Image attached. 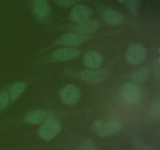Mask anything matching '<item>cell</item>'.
Returning a JSON list of instances; mask_svg holds the SVG:
<instances>
[{"label":"cell","instance_id":"13","mask_svg":"<svg viewBox=\"0 0 160 150\" xmlns=\"http://www.w3.org/2000/svg\"><path fill=\"white\" fill-rule=\"evenodd\" d=\"M103 17H104L106 23L110 26H120L124 21L123 16L118 10H116L113 9H105Z\"/></svg>","mask_w":160,"mask_h":150},{"label":"cell","instance_id":"11","mask_svg":"<svg viewBox=\"0 0 160 150\" xmlns=\"http://www.w3.org/2000/svg\"><path fill=\"white\" fill-rule=\"evenodd\" d=\"M103 62V56L95 50L88 51L83 57V63L88 69H98Z\"/></svg>","mask_w":160,"mask_h":150},{"label":"cell","instance_id":"6","mask_svg":"<svg viewBox=\"0 0 160 150\" xmlns=\"http://www.w3.org/2000/svg\"><path fill=\"white\" fill-rule=\"evenodd\" d=\"M107 72L98 69H88L81 72L80 78L83 81L88 84H98L106 81Z\"/></svg>","mask_w":160,"mask_h":150},{"label":"cell","instance_id":"8","mask_svg":"<svg viewBox=\"0 0 160 150\" xmlns=\"http://www.w3.org/2000/svg\"><path fill=\"white\" fill-rule=\"evenodd\" d=\"M54 118V115L52 112L45 109H38L30 112L25 117V121L29 124L38 125L42 124L45 122Z\"/></svg>","mask_w":160,"mask_h":150},{"label":"cell","instance_id":"21","mask_svg":"<svg viewBox=\"0 0 160 150\" xmlns=\"http://www.w3.org/2000/svg\"><path fill=\"white\" fill-rule=\"evenodd\" d=\"M57 6L61 7H70L77 4L81 0H53Z\"/></svg>","mask_w":160,"mask_h":150},{"label":"cell","instance_id":"25","mask_svg":"<svg viewBox=\"0 0 160 150\" xmlns=\"http://www.w3.org/2000/svg\"><path fill=\"white\" fill-rule=\"evenodd\" d=\"M134 150H140V149H139V148H135V149H134Z\"/></svg>","mask_w":160,"mask_h":150},{"label":"cell","instance_id":"12","mask_svg":"<svg viewBox=\"0 0 160 150\" xmlns=\"http://www.w3.org/2000/svg\"><path fill=\"white\" fill-rule=\"evenodd\" d=\"M32 11L37 18L45 20L51 13V6L47 0H34Z\"/></svg>","mask_w":160,"mask_h":150},{"label":"cell","instance_id":"5","mask_svg":"<svg viewBox=\"0 0 160 150\" xmlns=\"http://www.w3.org/2000/svg\"><path fill=\"white\" fill-rule=\"evenodd\" d=\"M146 48L140 44H133L127 50V61L132 66H138L142 63L146 59Z\"/></svg>","mask_w":160,"mask_h":150},{"label":"cell","instance_id":"7","mask_svg":"<svg viewBox=\"0 0 160 150\" xmlns=\"http://www.w3.org/2000/svg\"><path fill=\"white\" fill-rule=\"evenodd\" d=\"M92 15H93V10L88 6L79 4L76 5L71 9L70 18L74 23H80L89 20Z\"/></svg>","mask_w":160,"mask_h":150},{"label":"cell","instance_id":"3","mask_svg":"<svg viewBox=\"0 0 160 150\" xmlns=\"http://www.w3.org/2000/svg\"><path fill=\"white\" fill-rule=\"evenodd\" d=\"M81 96V89L74 84H67L59 91V98L62 102L67 106L77 104Z\"/></svg>","mask_w":160,"mask_h":150},{"label":"cell","instance_id":"16","mask_svg":"<svg viewBox=\"0 0 160 150\" xmlns=\"http://www.w3.org/2000/svg\"><path fill=\"white\" fill-rule=\"evenodd\" d=\"M151 74L152 72L149 67H141L131 74V80L135 83H145L149 79Z\"/></svg>","mask_w":160,"mask_h":150},{"label":"cell","instance_id":"2","mask_svg":"<svg viewBox=\"0 0 160 150\" xmlns=\"http://www.w3.org/2000/svg\"><path fill=\"white\" fill-rule=\"evenodd\" d=\"M61 128L62 127L60 123L53 118L42 123L38 128V134L42 140L48 142L54 138L60 133Z\"/></svg>","mask_w":160,"mask_h":150},{"label":"cell","instance_id":"20","mask_svg":"<svg viewBox=\"0 0 160 150\" xmlns=\"http://www.w3.org/2000/svg\"><path fill=\"white\" fill-rule=\"evenodd\" d=\"M78 150H96V146L93 140L87 138L81 142Z\"/></svg>","mask_w":160,"mask_h":150},{"label":"cell","instance_id":"15","mask_svg":"<svg viewBox=\"0 0 160 150\" xmlns=\"http://www.w3.org/2000/svg\"><path fill=\"white\" fill-rule=\"evenodd\" d=\"M27 88V83L23 81H18L10 86L8 91L10 102H15L20 98Z\"/></svg>","mask_w":160,"mask_h":150},{"label":"cell","instance_id":"4","mask_svg":"<svg viewBox=\"0 0 160 150\" xmlns=\"http://www.w3.org/2000/svg\"><path fill=\"white\" fill-rule=\"evenodd\" d=\"M122 97L128 104L135 105L142 98L140 86L134 81L126 83L122 88Z\"/></svg>","mask_w":160,"mask_h":150},{"label":"cell","instance_id":"26","mask_svg":"<svg viewBox=\"0 0 160 150\" xmlns=\"http://www.w3.org/2000/svg\"><path fill=\"white\" fill-rule=\"evenodd\" d=\"M0 150H2V149H0Z\"/></svg>","mask_w":160,"mask_h":150},{"label":"cell","instance_id":"24","mask_svg":"<svg viewBox=\"0 0 160 150\" xmlns=\"http://www.w3.org/2000/svg\"><path fill=\"white\" fill-rule=\"evenodd\" d=\"M139 149H140V150H152V148H150L149 145H143L142 146L139 147Z\"/></svg>","mask_w":160,"mask_h":150},{"label":"cell","instance_id":"19","mask_svg":"<svg viewBox=\"0 0 160 150\" xmlns=\"http://www.w3.org/2000/svg\"><path fill=\"white\" fill-rule=\"evenodd\" d=\"M126 3L127 7L130 11L134 14V16L137 15L138 12L139 6H140L141 0H124Z\"/></svg>","mask_w":160,"mask_h":150},{"label":"cell","instance_id":"22","mask_svg":"<svg viewBox=\"0 0 160 150\" xmlns=\"http://www.w3.org/2000/svg\"><path fill=\"white\" fill-rule=\"evenodd\" d=\"M153 73L156 78V81L159 82L160 81V59L159 58L157 59L156 62L153 65Z\"/></svg>","mask_w":160,"mask_h":150},{"label":"cell","instance_id":"9","mask_svg":"<svg viewBox=\"0 0 160 150\" xmlns=\"http://www.w3.org/2000/svg\"><path fill=\"white\" fill-rule=\"evenodd\" d=\"M81 52L78 48L70 47H62L57 48L52 53V58L58 62H67L78 58Z\"/></svg>","mask_w":160,"mask_h":150},{"label":"cell","instance_id":"1","mask_svg":"<svg viewBox=\"0 0 160 150\" xmlns=\"http://www.w3.org/2000/svg\"><path fill=\"white\" fill-rule=\"evenodd\" d=\"M88 34H81L78 32H70L62 34L55 41V45L63 47L75 48L82 45L89 39Z\"/></svg>","mask_w":160,"mask_h":150},{"label":"cell","instance_id":"17","mask_svg":"<svg viewBox=\"0 0 160 150\" xmlns=\"http://www.w3.org/2000/svg\"><path fill=\"white\" fill-rule=\"evenodd\" d=\"M150 117L153 120H158L160 117V99L157 98L152 104L149 109Z\"/></svg>","mask_w":160,"mask_h":150},{"label":"cell","instance_id":"10","mask_svg":"<svg viewBox=\"0 0 160 150\" xmlns=\"http://www.w3.org/2000/svg\"><path fill=\"white\" fill-rule=\"evenodd\" d=\"M123 128V123L120 120H112L103 123L98 132L96 133L100 137H108L118 134L122 131Z\"/></svg>","mask_w":160,"mask_h":150},{"label":"cell","instance_id":"14","mask_svg":"<svg viewBox=\"0 0 160 150\" xmlns=\"http://www.w3.org/2000/svg\"><path fill=\"white\" fill-rule=\"evenodd\" d=\"M99 28V23L95 20H88L82 23H78L75 28V31L81 34H88L94 33Z\"/></svg>","mask_w":160,"mask_h":150},{"label":"cell","instance_id":"23","mask_svg":"<svg viewBox=\"0 0 160 150\" xmlns=\"http://www.w3.org/2000/svg\"><path fill=\"white\" fill-rule=\"evenodd\" d=\"M103 123H104V120H101V119L96 120L95 121H94V123L92 124V130L95 133H97L98 130L101 128V127L102 126Z\"/></svg>","mask_w":160,"mask_h":150},{"label":"cell","instance_id":"18","mask_svg":"<svg viewBox=\"0 0 160 150\" xmlns=\"http://www.w3.org/2000/svg\"><path fill=\"white\" fill-rule=\"evenodd\" d=\"M10 102L8 91H2L0 92V110H4L9 106Z\"/></svg>","mask_w":160,"mask_h":150}]
</instances>
